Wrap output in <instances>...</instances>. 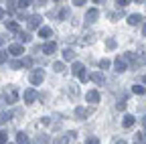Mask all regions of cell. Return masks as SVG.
Listing matches in <instances>:
<instances>
[{"mask_svg":"<svg viewBox=\"0 0 146 144\" xmlns=\"http://www.w3.org/2000/svg\"><path fill=\"white\" fill-rule=\"evenodd\" d=\"M43 81H45L43 69H33V73H31V83H33V85H41Z\"/></svg>","mask_w":146,"mask_h":144,"instance_id":"6da1fadb","label":"cell"},{"mask_svg":"<svg viewBox=\"0 0 146 144\" xmlns=\"http://www.w3.org/2000/svg\"><path fill=\"white\" fill-rule=\"evenodd\" d=\"M75 132H65V134H61V136H57L55 138V144H69V142H73L75 140Z\"/></svg>","mask_w":146,"mask_h":144,"instance_id":"7a4b0ae2","label":"cell"},{"mask_svg":"<svg viewBox=\"0 0 146 144\" xmlns=\"http://www.w3.org/2000/svg\"><path fill=\"white\" fill-rule=\"evenodd\" d=\"M23 98H25V104H33L36 98H39V94L35 92V89L31 87V89H25V94H23Z\"/></svg>","mask_w":146,"mask_h":144,"instance_id":"3957f363","label":"cell"},{"mask_svg":"<svg viewBox=\"0 0 146 144\" xmlns=\"http://www.w3.org/2000/svg\"><path fill=\"white\" fill-rule=\"evenodd\" d=\"M41 16L39 14H33V16H29L27 19V23H29V29H41Z\"/></svg>","mask_w":146,"mask_h":144,"instance_id":"277c9868","label":"cell"},{"mask_svg":"<svg viewBox=\"0 0 146 144\" xmlns=\"http://www.w3.org/2000/svg\"><path fill=\"white\" fill-rule=\"evenodd\" d=\"M8 53H10L12 57H18V55H23V53H25V47L21 43H14V45L8 47Z\"/></svg>","mask_w":146,"mask_h":144,"instance_id":"5b68a950","label":"cell"},{"mask_svg":"<svg viewBox=\"0 0 146 144\" xmlns=\"http://www.w3.org/2000/svg\"><path fill=\"white\" fill-rule=\"evenodd\" d=\"M126 69H128L126 61H124L122 57H116V61H114V71H116V73H122V71H126Z\"/></svg>","mask_w":146,"mask_h":144,"instance_id":"8992f818","label":"cell"},{"mask_svg":"<svg viewBox=\"0 0 146 144\" xmlns=\"http://www.w3.org/2000/svg\"><path fill=\"white\" fill-rule=\"evenodd\" d=\"M45 55H53L55 51H57V43H53V41H49V43H45L43 45V49H41Z\"/></svg>","mask_w":146,"mask_h":144,"instance_id":"52a82bcc","label":"cell"},{"mask_svg":"<svg viewBox=\"0 0 146 144\" xmlns=\"http://www.w3.org/2000/svg\"><path fill=\"white\" fill-rule=\"evenodd\" d=\"M98 16H100L98 8H89L87 14H85V21H87V23H96V21H98Z\"/></svg>","mask_w":146,"mask_h":144,"instance_id":"ba28073f","label":"cell"},{"mask_svg":"<svg viewBox=\"0 0 146 144\" xmlns=\"http://www.w3.org/2000/svg\"><path fill=\"white\" fill-rule=\"evenodd\" d=\"M89 79L94 81V83H98V85H104V83H106V79H104V75L100 73V71H96V73H89Z\"/></svg>","mask_w":146,"mask_h":144,"instance_id":"9c48e42d","label":"cell"},{"mask_svg":"<svg viewBox=\"0 0 146 144\" xmlns=\"http://www.w3.org/2000/svg\"><path fill=\"white\" fill-rule=\"evenodd\" d=\"M89 114H91V110H85V108H81V106L75 108V118H79V120H85Z\"/></svg>","mask_w":146,"mask_h":144,"instance_id":"30bf717a","label":"cell"},{"mask_svg":"<svg viewBox=\"0 0 146 144\" xmlns=\"http://www.w3.org/2000/svg\"><path fill=\"white\" fill-rule=\"evenodd\" d=\"M67 94H69V98L77 100V98H79V85H75V83L69 85V87H67Z\"/></svg>","mask_w":146,"mask_h":144,"instance_id":"8fae6325","label":"cell"},{"mask_svg":"<svg viewBox=\"0 0 146 144\" xmlns=\"http://www.w3.org/2000/svg\"><path fill=\"white\" fill-rule=\"evenodd\" d=\"M85 100H87V102H91V104H98V102H100V94L96 92V89H91V92H87Z\"/></svg>","mask_w":146,"mask_h":144,"instance_id":"7c38bea8","label":"cell"},{"mask_svg":"<svg viewBox=\"0 0 146 144\" xmlns=\"http://www.w3.org/2000/svg\"><path fill=\"white\" fill-rule=\"evenodd\" d=\"M16 39L21 41V43H31V39H33V37H31V33H27V31H21V33L16 35Z\"/></svg>","mask_w":146,"mask_h":144,"instance_id":"4fadbf2b","label":"cell"},{"mask_svg":"<svg viewBox=\"0 0 146 144\" xmlns=\"http://www.w3.org/2000/svg\"><path fill=\"white\" fill-rule=\"evenodd\" d=\"M128 23H130L132 27L142 25V16H140V14H130V16H128Z\"/></svg>","mask_w":146,"mask_h":144,"instance_id":"5bb4252c","label":"cell"},{"mask_svg":"<svg viewBox=\"0 0 146 144\" xmlns=\"http://www.w3.org/2000/svg\"><path fill=\"white\" fill-rule=\"evenodd\" d=\"M6 29H8L10 33H16V35L21 33V29H18V23H16V21H6Z\"/></svg>","mask_w":146,"mask_h":144,"instance_id":"9a60e30c","label":"cell"},{"mask_svg":"<svg viewBox=\"0 0 146 144\" xmlns=\"http://www.w3.org/2000/svg\"><path fill=\"white\" fill-rule=\"evenodd\" d=\"M51 35H53V31H51L49 27H41V29H39V37H41V39H49Z\"/></svg>","mask_w":146,"mask_h":144,"instance_id":"2e32d148","label":"cell"},{"mask_svg":"<svg viewBox=\"0 0 146 144\" xmlns=\"http://www.w3.org/2000/svg\"><path fill=\"white\" fill-rule=\"evenodd\" d=\"M134 122H136V118H134V116L126 114V116H124V128H132V126H134Z\"/></svg>","mask_w":146,"mask_h":144,"instance_id":"e0dca14e","label":"cell"},{"mask_svg":"<svg viewBox=\"0 0 146 144\" xmlns=\"http://www.w3.org/2000/svg\"><path fill=\"white\" fill-rule=\"evenodd\" d=\"M71 71H73V73H75V75H79L81 71H85V67H83V63L75 61V63H73V67H71Z\"/></svg>","mask_w":146,"mask_h":144,"instance_id":"ac0fdd59","label":"cell"},{"mask_svg":"<svg viewBox=\"0 0 146 144\" xmlns=\"http://www.w3.org/2000/svg\"><path fill=\"white\" fill-rule=\"evenodd\" d=\"M16 142L18 144H29V136L25 132H16Z\"/></svg>","mask_w":146,"mask_h":144,"instance_id":"d6986e66","label":"cell"},{"mask_svg":"<svg viewBox=\"0 0 146 144\" xmlns=\"http://www.w3.org/2000/svg\"><path fill=\"white\" fill-rule=\"evenodd\" d=\"M16 98H18V94H16V89L12 87V89H10V94H6V100H8V104H14Z\"/></svg>","mask_w":146,"mask_h":144,"instance_id":"ffe728a7","label":"cell"},{"mask_svg":"<svg viewBox=\"0 0 146 144\" xmlns=\"http://www.w3.org/2000/svg\"><path fill=\"white\" fill-rule=\"evenodd\" d=\"M63 59L65 61H73V59H75V53H73L71 49H65L63 51Z\"/></svg>","mask_w":146,"mask_h":144,"instance_id":"44dd1931","label":"cell"},{"mask_svg":"<svg viewBox=\"0 0 146 144\" xmlns=\"http://www.w3.org/2000/svg\"><path fill=\"white\" fill-rule=\"evenodd\" d=\"M53 69H55V73H63V71H65V63H63V61L53 63Z\"/></svg>","mask_w":146,"mask_h":144,"instance_id":"7402d4cb","label":"cell"},{"mask_svg":"<svg viewBox=\"0 0 146 144\" xmlns=\"http://www.w3.org/2000/svg\"><path fill=\"white\" fill-rule=\"evenodd\" d=\"M132 92H134L136 96H144L146 89H144V85H134V87H132Z\"/></svg>","mask_w":146,"mask_h":144,"instance_id":"603a6c76","label":"cell"},{"mask_svg":"<svg viewBox=\"0 0 146 144\" xmlns=\"http://www.w3.org/2000/svg\"><path fill=\"white\" fill-rule=\"evenodd\" d=\"M106 47H108V49H116V47H118L116 39H112V37H110V39H106Z\"/></svg>","mask_w":146,"mask_h":144,"instance_id":"cb8c5ba5","label":"cell"},{"mask_svg":"<svg viewBox=\"0 0 146 144\" xmlns=\"http://www.w3.org/2000/svg\"><path fill=\"white\" fill-rule=\"evenodd\" d=\"M67 16H69V8H67V6H63V8H61V12H59V19H61V21H65Z\"/></svg>","mask_w":146,"mask_h":144,"instance_id":"d4e9b609","label":"cell"},{"mask_svg":"<svg viewBox=\"0 0 146 144\" xmlns=\"http://www.w3.org/2000/svg\"><path fill=\"white\" fill-rule=\"evenodd\" d=\"M33 2H29V0H21V2H16V8H29Z\"/></svg>","mask_w":146,"mask_h":144,"instance_id":"484cf974","label":"cell"},{"mask_svg":"<svg viewBox=\"0 0 146 144\" xmlns=\"http://www.w3.org/2000/svg\"><path fill=\"white\" fill-rule=\"evenodd\" d=\"M10 67H12V69H23V61L12 59V61H10Z\"/></svg>","mask_w":146,"mask_h":144,"instance_id":"4316f807","label":"cell"},{"mask_svg":"<svg viewBox=\"0 0 146 144\" xmlns=\"http://www.w3.org/2000/svg\"><path fill=\"white\" fill-rule=\"evenodd\" d=\"M36 144H49V136H45V134H41L39 138H36Z\"/></svg>","mask_w":146,"mask_h":144,"instance_id":"83f0119b","label":"cell"},{"mask_svg":"<svg viewBox=\"0 0 146 144\" xmlns=\"http://www.w3.org/2000/svg\"><path fill=\"white\" fill-rule=\"evenodd\" d=\"M23 67H25V69L33 67V57H27V59H23Z\"/></svg>","mask_w":146,"mask_h":144,"instance_id":"f1b7e54d","label":"cell"},{"mask_svg":"<svg viewBox=\"0 0 146 144\" xmlns=\"http://www.w3.org/2000/svg\"><path fill=\"white\" fill-rule=\"evenodd\" d=\"M0 144H8V132H0Z\"/></svg>","mask_w":146,"mask_h":144,"instance_id":"f546056e","label":"cell"},{"mask_svg":"<svg viewBox=\"0 0 146 144\" xmlns=\"http://www.w3.org/2000/svg\"><path fill=\"white\" fill-rule=\"evenodd\" d=\"M10 120V114H6V112H2V114H0V124H6Z\"/></svg>","mask_w":146,"mask_h":144,"instance_id":"4dcf8cb0","label":"cell"},{"mask_svg":"<svg viewBox=\"0 0 146 144\" xmlns=\"http://www.w3.org/2000/svg\"><path fill=\"white\" fill-rule=\"evenodd\" d=\"M79 79H81V83L89 81V73H87V71H81V73H79Z\"/></svg>","mask_w":146,"mask_h":144,"instance_id":"1f68e13d","label":"cell"},{"mask_svg":"<svg viewBox=\"0 0 146 144\" xmlns=\"http://www.w3.org/2000/svg\"><path fill=\"white\" fill-rule=\"evenodd\" d=\"M110 65H112V63H110V59H102V61H100V69H108Z\"/></svg>","mask_w":146,"mask_h":144,"instance_id":"d6a6232c","label":"cell"},{"mask_svg":"<svg viewBox=\"0 0 146 144\" xmlns=\"http://www.w3.org/2000/svg\"><path fill=\"white\" fill-rule=\"evenodd\" d=\"M6 10L12 14V12H16V2H8V6H6Z\"/></svg>","mask_w":146,"mask_h":144,"instance_id":"836d02e7","label":"cell"},{"mask_svg":"<svg viewBox=\"0 0 146 144\" xmlns=\"http://www.w3.org/2000/svg\"><path fill=\"white\" fill-rule=\"evenodd\" d=\"M85 144H100V140H98L96 136H89V138L85 140Z\"/></svg>","mask_w":146,"mask_h":144,"instance_id":"e575fe53","label":"cell"},{"mask_svg":"<svg viewBox=\"0 0 146 144\" xmlns=\"http://www.w3.org/2000/svg\"><path fill=\"white\" fill-rule=\"evenodd\" d=\"M120 8H124V6H128V4H130V0H118V2H116Z\"/></svg>","mask_w":146,"mask_h":144,"instance_id":"d590c367","label":"cell"},{"mask_svg":"<svg viewBox=\"0 0 146 144\" xmlns=\"http://www.w3.org/2000/svg\"><path fill=\"white\" fill-rule=\"evenodd\" d=\"M136 140L142 142V144H146V134H136Z\"/></svg>","mask_w":146,"mask_h":144,"instance_id":"8d00e7d4","label":"cell"},{"mask_svg":"<svg viewBox=\"0 0 146 144\" xmlns=\"http://www.w3.org/2000/svg\"><path fill=\"white\" fill-rule=\"evenodd\" d=\"M124 108H126V100H120L118 102V110H124Z\"/></svg>","mask_w":146,"mask_h":144,"instance_id":"74e56055","label":"cell"},{"mask_svg":"<svg viewBox=\"0 0 146 144\" xmlns=\"http://www.w3.org/2000/svg\"><path fill=\"white\" fill-rule=\"evenodd\" d=\"M4 61H6V53L0 51V63H4Z\"/></svg>","mask_w":146,"mask_h":144,"instance_id":"f35d334b","label":"cell"},{"mask_svg":"<svg viewBox=\"0 0 146 144\" xmlns=\"http://www.w3.org/2000/svg\"><path fill=\"white\" fill-rule=\"evenodd\" d=\"M73 4H75V6H83V4H85V0H75Z\"/></svg>","mask_w":146,"mask_h":144,"instance_id":"ab89813d","label":"cell"},{"mask_svg":"<svg viewBox=\"0 0 146 144\" xmlns=\"http://www.w3.org/2000/svg\"><path fill=\"white\" fill-rule=\"evenodd\" d=\"M114 144H128V142H126V140H116Z\"/></svg>","mask_w":146,"mask_h":144,"instance_id":"60d3db41","label":"cell"},{"mask_svg":"<svg viewBox=\"0 0 146 144\" xmlns=\"http://www.w3.org/2000/svg\"><path fill=\"white\" fill-rule=\"evenodd\" d=\"M142 126H144V130H146V116L142 118Z\"/></svg>","mask_w":146,"mask_h":144,"instance_id":"b9f144b4","label":"cell"},{"mask_svg":"<svg viewBox=\"0 0 146 144\" xmlns=\"http://www.w3.org/2000/svg\"><path fill=\"white\" fill-rule=\"evenodd\" d=\"M2 16H4V10H2V8H0V21H2Z\"/></svg>","mask_w":146,"mask_h":144,"instance_id":"7bdbcfd3","label":"cell"},{"mask_svg":"<svg viewBox=\"0 0 146 144\" xmlns=\"http://www.w3.org/2000/svg\"><path fill=\"white\" fill-rule=\"evenodd\" d=\"M142 35H144V37H146V25H144V29H142Z\"/></svg>","mask_w":146,"mask_h":144,"instance_id":"ee69618b","label":"cell"},{"mask_svg":"<svg viewBox=\"0 0 146 144\" xmlns=\"http://www.w3.org/2000/svg\"><path fill=\"white\" fill-rule=\"evenodd\" d=\"M2 43H4V39H2V37H0V45H2Z\"/></svg>","mask_w":146,"mask_h":144,"instance_id":"f6af8a7d","label":"cell"},{"mask_svg":"<svg viewBox=\"0 0 146 144\" xmlns=\"http://www.w3.org/2000/svg\"><path fill=\"white\" fill-rule=\"evenodd\" d=\"M144 83H146V75H144Z\"/></svg>","mask_w":146,"mask_h":144,"instance_id":"bcb514c9","label":"cell"},{"mask_svg":"<svg viewBox=\"0 0 146 144\" xmlns=\"http://www.w3.org/2000/svg\"><path fill=\"white\" fill-rule=\"evenodd\" d=\"M136 144H138V142H136Z\"/></svg>","mask_w":146,"mask_h":144,"instance_id":"7dc6e473","label":"cell"}]
</instances>
